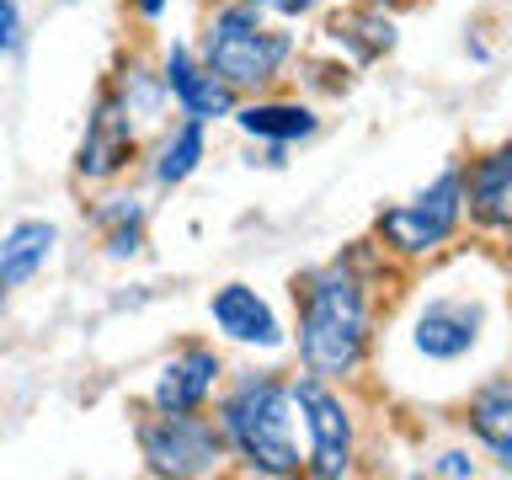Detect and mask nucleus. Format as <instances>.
<instances>
[{"instance_id":"6e6552de","label":"nucleus","mask_w":512,"mask_h":480,"mask_svg":"<svg viewBox=\"0 0 512 480\" xmlns=\"http://www.w3.org/2000/svg\"><path fill=\"white\" fill-rule=\"evenodd\" d=\"M134 155H139V123L128 118V107L118 96L102 91L91 107V118H86V134H80L75 176L80 182H118Z\"/></svg>"},{"instance_id":"a211bd4d","label":"nucleus","mask_w":512,"mask_h":480,"mask_svg":"<svg viewBox=\"0 0 512 480\" xmlns=\"http://www.w3.org/2000/svg\"><path fill=\"white\" fill-rule=\"evenodd\" d=\"M107 91L128 107V118H134V123H160V112H166V86H160V70H150L139 54H128L118 64V75H112Z\"/></svg>"},{"instance_id":"5701e85b","label":"nucleus","mask_w":512,"mask_h":480,"mask_svg":"<svg viewBox=\"0 0 512 480\" xmlns=\"http://www.w3.org/2000/svg\"><path fill=\"white\" fill-rule=\"evenodd\" d=\"M246 6H256L272 22H304V16H315L320 0H246Z\"/></svg>"},{"instance_id":"ddd939ff","label":"nucleus","mask_w":512,"mask_h":480,"mask_svg":"<svg viewBox=\"0 0 512 480\" xmlns=\"http://www.w3.org/2000/svg\"><path fill=\"white\" fill-rule=\"evenodd\" d=\"M320 38L326 48H336V59L347 64H379L395 48V22L368 0H342L326 22H320Z\"/></svg>"},{"instance_id":"9d476101","label":"nucleus","mask_w":512,"mask_h":480,"mask_svg":"<svg viewBox=\"0 0 512 480\" xmlns=\"http://www.w3.org/2000/svg\"><path fill=\"white\" fill-rule=\"evenodd\" d=\"M208 320H214V331L235 347H251V352H283L288 347V331H283L278 310H272L251 283H219L214 294H208Z\"/></svg>"},{"instance_id":"dca6fc26","label":"nucleus","mask_w":512,"mask_h":480,"mask_svg":"<svg viewBox=\"0 0 512 480\" xmlns=\"http://www.w3.org/2000/svg\"><path fill=\"white\" fill-rule=\"evenodd\" d=\"M59 246V224L54 219H16L6 235H0V283L22 288L48 267V256Z\"/></svg>"},{"instance_id":"aec40b11","label":"nucleus","mask_w":512,"mask_h":480,"mask_svg":"<svg viewBox=\"0 0 512 480\" xmlns=\"http://www.w3.org/2000/svg\"><path fill=\"white\" fill-rule=\"evenodd\" d=\"M299 70H304V86H310V91L342 96V91H347V80H331V75H342V70H352V64H347V59H304Z\"/></svg>"},{"instance_id":"f03ea898","label":"nucleus","mask_w":512,"mask_h":480,"mask_svg":"<svg viewBox=\"0 0 512 480\" xmlns=\"http://www.w3.org/2000/svg\"><path fill=\"white\" fill-rule=\"evenodd\" d=\"M384 272V251L358 240L342 256L294 278L299 310V363L315 379H358L374 352V283Z\"/></svg>"},{"instance_id":"393cba45","label":"nucleus","mask_w":512,"mask_h":480,"mask_svg":"<svg viewBox=\"0 0 512 480\" xmlns=\"http://www.w3.org/2000/svg\"><path fill=\"white\" fill-rule=\"evenodd\" d=\"M256 160H262V166H267V171H278V166H283V160H288V144H262V150H256V155H251V166H256Z\"/></svg>"},{"instance_id":"6ab92c4d","label":"nucleus","mask_w":512,"mask_h":480,"mask_svg":"<svg viewBox=\"0 0 512 480\" xmlns=\"http://www.w3.org/2000/svg\"><path fill=\"white\" fill-rule=\"evenodd\" d=\"M144 219H150V203H144L139 192H107V198L91 208V224L102 235L107 230H123V224H144Z\"/></svg>"},{"instance_id":"1a4fd4ad","label":"nucleus","mask_w":512,"mask_h":480,"mask_svg":"<svg viewBox=\"0 0 512 480\" xmlns=\"http://www.w3.org/2000/svg\"><path fill=\"white\" fill-rule=\"evenodd\" d=\"M160 86H166V102H176L182 118H198L203 128L208 123H224L235 112L240 96L224 86V80L208 70V64L192 54L187 43H171L166 59H160Z\"/></svg>"},{"instance_id":"bb28decb","label":"nucleus","mask_w":512,"mask_h":480,"mask_svg":"<svg viewBox=\"0 0 512 480\" xmlns=\"http://www.w3.org/2000/svg\"><path fill=\"white\" fill-rule=\"evenodd\" d=\"M368 6H379V11H395V6H406V0H368Z\"/></svg>"},{"instance_id":"4468645a","label":"nucleus","mask_w":512,"mask_h":480,"mask_svg":"<svg viewBox=\"0 0 512 480\" xmlns=\"http://www.w3.org/2000/svg\"><path fill=\"white\" fill-rule=\"evenodd\" d=\"M464 427L496 459V470H512V379L502 368H486V379L464 395Z\"/></svg>"},{"instance_id":"412c9836","label":"nucleus","mask_w":512,"mask_h":480,"mask_svg":"<svg viewBox=\"0 0 512 480\" xmlns=\"http://www.w3.org/2000/svg\"><path fill=\"white\" fill-rule=\"evenodd\" d=\"M427 475H438V480H475L480 464L470 459V448H443V454L427 459Z\"/></svg>"},{"instance_id":"423d86ee","label":"nucleus","mask_w":512,"mask_h":480,"mask_svg":"<svg viewBox=\"0 0 512 480\" xmlns=\"http://www.w3.org/2000/svg\"><path fill=\"white\" fill-rule=\"evenodd\" d=\"M288 400H294L299 422H304V470L315 480H342L358 470V416L342 400L331 379L294 374L288 379Z\"/></svg>"},{"instance_id":"a878e982","label":"nucleus","mask_w":512,"mask_h":480,"mask_svg":"<svg viewBox=\"0 0 512 480\" xmlns=\"http://www.w3.org/2000/svg\"><path fill=\"white\" fill-rule=\"evenodd\" d=\"M128 6L139 11V22H160V16L171 11V0H128Z\"/></svg>"},{"instance_id":"0eeeda50","label":"nucleus","mask_w":512,"mask_h":480,"mask_svg":"<svg viewBox=\"0 0 512 480\" xmlns=\"http://www.w3.org/2000/svg\"><path fill=\"white\" fill-rule=\"evenodd\" d=\"M139 459L150 475L203 480V475L224 470L230 448H224L214 416H203V411H150L139 422Z\"/></svg>"},{"instance_id":"39448f33","label":"nucleus","mask_w":512,"mask_h":480,"mask_svg":"<svg viewBox=\"0 0 512 480\" xmlns=\"http://www.w3.org/2000/svg\"><path fill=\"white\" fill-rule=\"evenodd\" d=\"M459 230H464L459 166H443L411 203H390V208H379V219H374V235L384 240L379 251L400 256V262H427V256H438L443 246H454Z\"/></svg>"},{"instance_id":"9b49d317","label":"nucleus","mask_w":512,"mask_h":480,"mask_svg":"<svg viewBox=\"0 0 512 480\" xmlns=\"http://www.w3.org/2000/svg\"><path fill=\"white\" fill-rule=\"evenodd\" d=\"M224 384V358L208 342H187L160 363L150 384V411H203Z\"/></svg>"},{"instance_id":"b1692460","label":"nucleus","mask_w":512,"mask_h":480,"mask_svg":"<svg viewBox=\"0 0 512 480\" xmlns=\"http://www.w3.org/2000/svg\"><path fill=\"white\" fill-rule=\"evenodd\" d=\"M144 251V224H123V230H107V256L112 262H128V256Z\"/></svg>"},{"instance_id":"f8f14e48","label":"nucleus","mask_w":512,"mask_h":480,"mask_svg":"<svg viewBox=\"0 0 512 480\" xmlns=\"http://www.w3.org/2000/svg\"><path fill=\"white\" fill-rule=\"evenodd\" d=\"M459 192H464V219L475 230L507 235V224H512V150L507 144L475 155L470 171H459Z\"/></svg>"},{"instance_id":"c85d7f7f","label":"nucleus","mask_w":512,"mask_h":480,"mask_svg":"<svg viewBox=\"0 0 512 480\" xmlns=\"http://www.w3.org/2000/svg\"><path fill=\"white\" fill-rule=\"evenodd\" d=\"M336 6H342V0H336Z\"/></svg>"},{"instance_id":"f257e3e1","label":"nucleus","mask_w":512,"mask_h":480,"mask_svg":"<svg viewBox=\"0 0 512 480\" xmlns=\"http://www.w3.org/2000/svg\"><path fill=\"white\" fill-rule=\"evenodd\" d=\"M496 347H502V272L491 267L486 283H459L454 262L416 288L406 320L384 342V363L400 390L443 395L448 379H459Z\"/></svg>"},{"instance_id":"f3484780","label":"nucleus","mask_w":512,"mask_h":480,"mask_svg":"<svg viewBox=\"0 0 512 480\" xmlns=\"http://www.w3.org/2000/svg\"><path fill=\"white\" fill-rule=\"evenodd\" d=\"M203 150H208L203 123H198V118H182L176 128H166V134H160V144L150 150V182H155V187H182L187 176L203 166Z\"/></svg>"},{"instance_id":"4be33fe9","label":"nucleus","mask_w":512,"mask_h":480,"mask_svg":"<svg viewBox=\"0 0 512 480\" xmlns=\"http://www.w3.org/2000/svg\"><path fill=\"white\" fill-rule=\"evenodd\" d=\"M22 48V0H0V59Z\"/></svg>"},{"instance_id":"7ed1b4c3","label":"nucleus","mask_w":512,"mask_h":480,"mask_svg":"<svg viewBox=\"0 0 512 480\" xmlns=\"http://www.w3.org/2000/svg\"><path fill=\"white\" fill-rule=\"evenodd\" d=\"M214 422H219V438L230 448V459H240L246 475L288 480L304 470V454L294 438V400H288L283 374H267V368L235 374L230 390L214 406Z\"/></svg>"},{"instance_id":"2eb2a0df","label":"nucleus","mask_w":512,"mask_h":480,"mask_svg":"<svg viewBox=\"0 0 512 480\" xmlns=\"http://www.w3.org/2000/svg\"><path fill=\"white\" fill-rule=\"evenodd\" d=\"M230 123L256 144H299L320 134V112L299 96H262V102H235Z\"/></svg>"},{"instance_id":"cd10ccee","label":"nucleus","mask_w":512,"mask_h":480,"mask_svg":"<svg viewBox=\"0 0 512 480\" xmlns=\"http://www.w3.org/2000/svg\"><path fill=\"white\" fill-rule=\"evenodd\" d=\"M6 294H11V288H6V283H0V310H6Z\"/></svg>"},{"instance_id":"20e7f679","label":"nucleus","mask_w":512,"mask_h":480,"mask_svg":"<svg viewBox=\"0 0 512 480\" xmlns=\"http://www.w3.org/2000/svg\"><path fill=\"white\" fill-rule=\"evenodd\" d=\"M294 48H299L294 32L272 27L256 6H246V0H214L192 54L240 96V91H262L272 80H283Z\"/></svg>"}]
</instances>
